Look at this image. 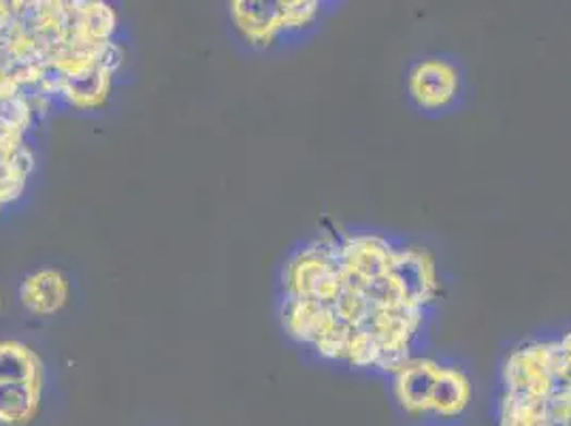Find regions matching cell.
I'll return each instance as SVG.
<instances>
[{
  "label": "cell",
  "mask_w": 571,
  "mask_h": 426,
  "mask_svg": "<svg viewBox=\"0 0 571 426\" xmlns=\"http://www.w3.org/2000/svg\"><path fill=\"white\" fill-rule=\"evenodd\" d=\"M448 273L425 238L329 224L301 239L278 276V322L309 361L384 381L435 348Z\"/></svg>",
  "instance_id": "cell-1"
},
{
  "label": "cell",
  "mask_w": 571,
  "mask_h": 426,
  "mask_svg": "<svg viewBox=\"0 0 571 426\" xmlns=\"http://www.w3.org/2000/svg\"><path fill=\"white\" fill-rule=\"evenodd\" d=\"M118 31L102 0H0V100L102 109L126 60Z\"/></svg>",
  "instance_id": "cell-2"
},
{
  "label": "cell",
  "mask_w": 571,
  "mask_h": 426,
  "mask_svg": "<svg viewBox=\"0 0 571 426\" xmlns=\"http://www.w3.org/2000/svg\"><path fill=\"white\" fill-rule=\"evenodd\" d=\"M488 426H571V320L503 343Z\"/></svg>",
  "instance_id": "cell-3"
},
{
  "label": "cell",
  "mask_w": 571,
  "mask_h": 426,
  "mask_svg": "<svg viewBox=\"0 0 571 426\" xmlns=\"http://www.w3.org/2000/svg\"><path fill=\"white\" fill-rule=\"evenodd\" d=\"M381 384L394 418L405 426L470 421L476 405L474 365L448 350L412 356Z\"/></svg>",
  "instance_id": "cell-4"
},
{
  "label": "cell",
  "mask_w": 571,
  "mask_h": 426,
  "mask_svg": "<svg viewBox=\"0 0 571 426\" xmlns=\"http://www.w3.org/2000/svg\"><path fill=\"white\" fill-rule=\"evenodd\" d=\"M341 7L335 0H233L229 17L247 48L274 51L312 39Z\"/></svg>",
  "instance_id": "cell-5"
},
{
  "label": "cell",
  "mask_w": 571,
  "mask_h": 426,
  "mask_svg": "<svg viewBox=\"0 0 571 426\" xmlns=\"http://www.w3.org/2000/svg\"><path fill=\"white\" fill-rule=\"evenodd\" d=\"M408 109L423 120H446L467 109L472 77L465 60L452 51H423L408 60L401 77Z\"/></svg>",
  "instance_id": "cell-6"
},
{
  "label": "cell",
  "mask_w": 571,
  "mask_h": 426,
  "mask_svg": "<svg viewBox=\"0 0 571 426\" xmlns=\"http://www.w3.org/2000/svg\"><path fill=\"white\" fill-rule=\"evenodd\" d=\"M46 111L28 96L0 100V216L31 186L37 169L31 133Z\"/></svg>",
  "instance_id": "cell-7"
},
{
  "label": "cell",
  "mask_w": 571,
  "mask_h": 426,
  "mask_svg": "<svg viewBox=\"0 0 571 426\" xmlns=\"http://www.w3.org/2000/svg\"><path fill=\"white\" fill-rule=\"evenodd\" d=\"M48 369L22 339H0V426H31L44 410Z\"/></svg>",
  "instance_id": "cell-8"
},
{
  "label": "cell",
  "mask_w": 571,
  "mask_h": 426,
  "mask_svg": "<svg viewBox=\"0 0 571 426\" xmlns=\"http://www.w3.org/2000/svg\"><path fill=\"white\" fill-rule=\"evenodd\" d=\"M73 288L69 276L56 267H39L24 276L17 299L24 312L37 318H49L64 312L71 303Z\"/></svg>",
  "instance_id": "cell-9"
},
{
  "label": "cell",
  "mask_w": 571,
  "mask_h": 426,
  "mask_svg": "<svg viewBox=\"0 0 571 426\" xmlns=\"http://www.w3.org/2000/svg\"><path fill=\"white\" fill-rule=\"evenodd\" d=\"M430 426H470V421H452V423H439Z\"/></svg>",
  "instance_id": "cell-10"
},
{
  "label": "cell",
  "mask_w": 571,
  "mask_h": 426,
  "mask_svg": "<svg viewBox=\"0 0 571 426\" xmlns=\"http://www.w3.org/2000/svg\"><path fill=\"white\" fill-rule=\"evenodd\" d=\"M0 307H2V288H0Z\"/></svg>",
  "instance_id": "cell-11"
}]
</instances>
